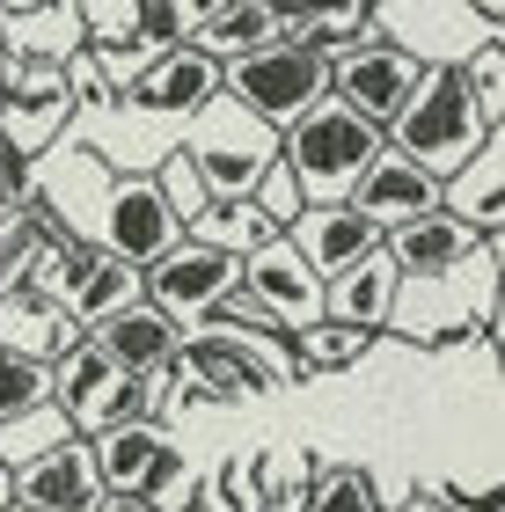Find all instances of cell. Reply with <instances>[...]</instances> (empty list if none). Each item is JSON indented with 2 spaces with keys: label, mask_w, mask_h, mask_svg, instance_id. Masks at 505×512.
Listing matches in <instances>:
<instances>
[{
  "label": "cell",
  "mask_w": 505,
  "mask_h": 512,
  "mask_svg": "<svg viewBox=\"0 0 505 512\" xmlns=\"http://www.w3.org/2000/svg\"><path fill=\"white\" fill-rule=\"evenodd\" d=\"M484 139H498V125L484 118V103L469 96L462 66H425V81L410 88V103L381 125V147L418 161L432 183H447L454 169H469L484 154Z\"/></svg>",
  "instance_id": "6da1fadb"
},
{
  "label": "cell",
  "mask_w": 505,
  "mask_h": 512,
  "mask_svg": "<svg viewBox=\"0 0 505 512\" xmlns=\"http://www.w3.org/2000/svg\"><path fill=\"white\" fill-rule=\"evenodd\" d=\"M176 374L191 403H257V395L293 388L301 366H293V337L264 330V322H213V330L183 337Z\"/></svg>",
  "instance_id": "7a4b0ae2"
},
{
  "label": "cell",
  "mask_w": 505,
  "mask_h": 512,
  "mask_svg": "<svg viewBox=\"0 0 505 512\" xmlns=\"http://www.w3.org/2000/svg\"><path fill=\"white\" fill-rule=\"evenodd\" d=\"M374 154H381V125H366L359 110H344L337 96H323L301 125L279 132V161L293 169L308 205H344Z\"/></svg>",
  "instance_id": "3957f363"
},
{
  "label": "cell",
  "mask_w": 505,
  "mask_h": 512,
  "mask_svg": "<svg viewBox=\"0 0 505 512\" xmlns=\"http://www.w3.org/2000/svg\"><path fill=\"white\" fill-rule=\"evenodd\" d=\"M220 96L249 110L257 125L271 132H286V125H301L315 103L330 96V59L323 52H308V44H264V52H249L235 66H220Z\"/></svg>",
  "instance_id": "277c9868"
},
{
  "label": "cell",
  "mask_w": 505,
  "mask_h": 512,
  "mask_svg": "<svg viewBox=\"0 0 505 512\" xmlns=\"http://www.w3.org/2000/svg\"><path fill=\"white\" fill-rule=\"evenodd\" d=\"M88 454H96L103 498H147L154 512H183L198 498L191 461H183V447L154 425V417H132V425H118V432L88 439Z\"/></svg>",
  "instance_id": "5b68a950"
},
{
  "label": "cell",
  "mask_w": 505,
  "mask_h": 512,
  "mask_svg": "<svg viewBox=\"0 0 505 512\" xmlns=\"http://www.w3.org/2000/svg\"><path fill=\"white\" fill-rule=\"evenodd\" d=\"M183 154H191V169H198V183H205V198H213V205H249L257 176L279 161V132L257 125L249 110H235L220 96V103H205L191 118Z\"/></svg>",
  "instance_id": "8992f818"
},
{
  "label": "cell",
  "mask_w": 505,
  "mask_h": 512,
  "mask_svg": "<svg viewBox=\"0 0 505 512\" xmlns=\"http://www.w3.org/2000/svg\"><path fill=\"white\" fill-rule=\"evenodd\" d=\"M52 410L66 417V432H74V439H103V432L132 425V417H147V388L125 381L88 337H74L52 359Z\"/></svg>",
  "instance_id": "52a82bcc"
},
{
  "label": "cell",
  "mask_w": 505,
  "mask_h": 512,
  "mask_svg": "<svg viewBox=\"0 0 505 512\" xmlns=\"http://www.w3.org/2000/svg\"><path fill=\"white\" fill-rule=\"evenodd\" d=\"M30 278H52V308L66 315V330H103L110 315H125V308H140V271L118 264V256H103L96 242H74V249H59V256H37Z\"/></svg>",
  "instance_id": "ba28073f"
},
{
  "label": "cell",
  "mask_w": 505,
  "mask_h": 512,
  "mask_svg": "<svg viewBox=\"0 0 505 512\" xmlns=\"http://www.w3.org/2000/svg\"><path fill=\"white\" fill-rule=\"evenodd\" d=\"M88 242H96L103 256H118V264H132V271H147V264H162V256L183 242V220L162 205L154 176H147V169H132V176H118V183L103 191Z\"/></svg>",
  "instance_id": "9c48e42d"
},
{
  "label": "cell",
  "mask_w": 505,
  "mask_h": 512,
  "mask_svg": "<svg viewBox=\"0 0 505 512\" xmlns=\"http://www.w3.org/2000/svg\"><path fill=\"white\" fill-rule=\"evenodd\" d=\"M425 81V59H410L396 37L381 30H366L359 44H344V52L330 59V96L344 103V110H359L366 125H388L396 110L410 103V88Z\"/></svg>",
  "instance_id": "30bf717a"
},
{
  "label": "cell",
  "mask_w": 505,
  "mask_h": 512,
  "mask_svg": "<svg viewBox=\"0 0 505 512\" xmlns=\"http://www.w3.org/2000/svg\"><path fill=\"white\" fill-rule=\"evenodd\" d=\"M118 103H125L140 125H183V118H198L205 103H220V66L205 59L198 44L147 52V59H132Z\"/></svg>",
  "instance_id": "8fae6325"
},
{
  "label": "cell",
  "mask_w": 505,
  "mask_h": 512,
  "mask_svg": "<svg viewBox=\"0 0 505 512\" xmlns=\"http://www.w3.org/2000/svg\"><path fill=\"white\" fill-rule=\"evenodd\" d=\"M235 278H242L235 256L198 249V242H176L162 264H147V271H140V300H147V308L162 315V322H176V330L191 337L198 322L213 315L227 293H235Z\"/></svg>",
  "instance_id": "7c38bea8"
},
{
  "label": "cell",
  "mask_w": 505,
  "mask_h": 512,
  "mask_svg": "<svg viewBox=\"0 0 505 512\" xmlns=\"http://www.w3.org/2000/svg\"><path fill=\"white\" fill-rule=\"evenodd\" d=\"M235 293L257 308L279 337L293 330H308V322H323V278H315L301 256H293V242H264L257 256H242V278H235Z\"/></svg>",
  "instance_id": "4fadbf2b"
},
{
  "label": "cell",
  "mask_w": 505,
  "mask_h": 512,
  "mask_svg": "<svg viewBox=\"0 0 505 512\" xmlns=\"http://www.w3.org/2000/svg\"><path fill=\"white\" fill-rule=\"evenodd\" d=\"M381 256L396 264L403 286H440V278H454L469 256H491V242L476 235V227H462L454 213H425V220L396 227V235H381Z\"/></svg>",
  "instance_id": "5bb4252c"
},
{
  "label": "cell",
  "mask_w": 505,
  "mask_h": 512,
  "mask_svg": "<svg viewBox=\"0 0 505 512\" xmlns=\"http://www.w3.org/2000/svg\"><path fill=\"white\" fill-rule=\"evenodd\" d=\"M352 213L374 227V235H396V227H410V220H425V213H440V183H432L418 161H403V154H374L366 161V176L352 183Z\"/></svg>",
  "instance_id": "9a60e30c"
},
{
  "label": "cell",
  "mask_w": 505,
  "mask_h": 512,
  "mask_svg": "<svg viewBox=\"0 0 505 512\" xmlns=\"http://www.w3.org/2000/svg\"><path fill=\"white\" fill-rule=\"evenodd\" d=\"M96 505H103V483H96L88 439H59L15 469V512H96Z\"/></svg>",
  "instance_id": "2e32d148"
},
{
  "label": "cell",
  "mask_w": 505,
  "mask_h": 512,
  "mask_svg": "<svg viewBox=\"0 0 505 512\" xmlns=\"http://www.w3.org/2000/svg\"><path fill=\"white\" fill-rule=\"evenodd\" d=\"M286 30H293V8H271V0H198L191 44L213 66H235L264 44H286Z\"/></svg>",
  "instance_id": "e0dca14e"
},
{
  "label": "cell",
  "mask_w": 505,
  "mask_h": 512,
  "mask_svg": "<svg viewBox=\"0 0 505 512\" xmlns=\"http://www.w3.org/2000/svg\"><path fill=\"white\" fill-rule=\"evenodd\" d=\"M88 344H96V352H103L110 366H118L125 381H140V388H147V381H162L169 366H176L183 330H176V322H162V315H154L147 300H140V308L110 315L103 330H88Z\"/></svg>",
  "instance_id": "ac0fdd59"
},
{
  "label": "cell",
  "mask_w": 505,
  "mask_h": 512,
  "mask_svg": "<svg viewBox=\"0 0 505 512\" xmlns=\"http://www.w3.org/2000/svg\"><path fill=\"white\" fill-rule=\"evenodd\" d=\"M396 300H403V278H396V264L374 249V256H359L352 271H337L330 286H323V322L359 330V337H381L388 322H396Z\"/></svg>",
  "instance_id": "d6986e66"
},
{
  "label": "cell",
  "mask_w": 505,
  "mask_h": 512,
  "mask_svg": "<svg viewBox=\"0 0 505 512\" xmlns=\"http://www.w3.org/2000/svg\"><path fill=\"white\" fill-rule=\"evenodd\" d=\"M286 242H293V256H301V264L323 278V286H330L337 271H352L359 256H374V249H381V235L352 213V205H308V213L293 220V235H286Z\"/></svg>",
  "instance_id": "ffe728a7"
},
{
  "label": "cell",
  "mask_w": 505,
  "mask_h": 512,
  "mask_svg": "<svg viewBox=\"0 0 505 512\" xmlns=\"http://www.w3.org/2000/svg\"><path fill=\"white\" fill-rule=\"evenodd\" d=\"M183 242L220 249V256H235V264H242V256H257L264 242H279V235H271V220L257 213V205H213L205 220H191V227H183Z\"/></svg>",
  "instance_id": "44dd1931"
},
{
  "label": "cell",
  "mask_w": 505,
  "mask_h": 512,
  "mask_svg": "<svg viewBox=\"0 0 505 512\" xmlns=\"http://www.w3.org/2000/svg\"><path fill=\"white\" fill-rule=\"evenodd\" d=\"M374 8H366V0H344V8H293V44H308V52H323V59H337L344 44H359L366 30H374Z\"/></svg>",
  "instance_id": "7402d4cb"
},
{
  "label": "cell",
  "mask_w": 505,
  "mask_h": 512,
  "mask_svg": "<svg viewBox=\"0 0 505 512\" xmlns=\"http://www.w3.org/2000/svg\"><path fill=\"white\" fill-rule=\"evenodd\" d=\"M366 352H374V337L359 330H337V322H308V330H293V366L308 374H344V366H359Z\"/></svg>",
  "instance_id": "603a6c76"
},
{
  "label": "cell",
  "mask_w": 505,
  "mask_h": 512,
  "mask_svg": "<svg viewBox=\"0 0 505 512\" xmlns=\"http://www.w3.org/2000/svg\"><path fill=\"white\" fill-rule=\"evenodd\" d=\"M37 403H52V366L0 337V425L22 417V410H37Z\"/></svg>",
  "instance_id": "cb8c5ba5"
},
{
  "label": "cell",
  "mask_w": 505,
  "mask_h": 512,
  "mask_svg": "<svg viewBox=\"0 0 505 512\" xmlns=\"http://www.w3.org/2000/svg\"><path fill=\"white\" fill-rule=\"evenodd\" d=\"M198 30V0H132V44L147 52H176Z\"/></svg>",
  "instance_id": "d4e9b609"
},
{
  "label": "cell",
  "mask_w": 505,
  "mask_h": 512,
  "mask_svg": "<svg viewBox=\"0 0 505 512\" xmlns=\"http://www.w3.org/2000/svg\"><path fill=\"white\" fill-rule=\"evenodd\" d=\"M301 512H381V505H374V491H366L359 461H315Z\"/></svg>",
  "instance_id": "484cf974"
},
{
  "label": "cell",
  "mask_w": 505,
  "mask_h": 512,
  "mask_svg": "<svg viewBox=\"0 0 505 512\" xmlns=\"http://www.w3.org/2000/svg\"><path fill=\"white\" fill-rule=\"evenodd\" d=\"M59 439H74V432H66V417H59L52 403H37V410H22V417L0 425V461L22 469V461H37L44 447H59Z\"/></svg>",
  "instance_id": "4316f807"
},
{
  "label": "cell",
  "mask_w": 505,
  "mask_h": 512,
  "mask_svg": "<svg viewBox=\"0 0 505 512\" xmlns=\"http://www.w3.org/2000/svg\"><path fill=\"white\" fill-rule=\"evenodd\" d=\"M147 176H154V191H162V205H169V213H176L183 227L213 213V198H205V183H198V169H191V154H183V147H169Z\"/></svg>",
  "instance_id": "83f0119b"
},
{
  "label": "cell",
  "mask_w": 505,
  "mask_h": 512,
  "mask_svg": "<svg viewBox=\"0 0 505 512\" xmlns=\"http://www.w3.org/2000/svg\"><path fill=\"white\" fill-rule=\"evenodd\" d=\"M249 205L271 220V235H293V220L308 213V198H301V183H293L286 161H271V169L257 176V191H249Z\"/></svg>",
  "instance_id": "f1b7e54d"
},
{
  "label": "cell",
  "mask_w": 505,
  "mask_h": 512,
  "mask_svg": "<svg viewBox=\"0 0 505 512\" xmlns=\"http://www.w3.org/2000/svg\"><path fill=\"white\" fill-rule=\"evenodd\" d=\"M198 512H257V491H249V476H242V461H220L213 476L198 483Z\"/></svg>",
  "instance_id": "f546056e"
},
{
  "label": "cell",
  "mask_w": 505,
  "mask_h": 512,
  "mask_svg": "<svg viewBox=\"0 0 505 512\" xmlns=\"http://www.w3.org/2000/svg\"><path fill=\"white\" fill-rule=\"evenodd\" d=\"M403 512H454V505H447V491H418V498H410Z\"/></svg>",
  "instance_id": "4dcf8cb0"
},
{
  "label": "cell",
  "mask_w": 505,
  "mask_h": 512,
  "mask_svg": "<svg viewBox=\"0 0 505 512\" xmlns=\"http://www.w3.org/2000/svg\"><path fill=\"white\" fill-rule=\"evenodd\" d=\"M96 512H154V505H147V498H103Z\"/></svg>",
  "instance_id": "1f68e13d"
},
{
  "label": "cell",
  "mask_w": 505,
  "mask_h": 512,
  "mask_svg": "<svg viewBox=\"0 0 505 512\" xmlns=\"http://www.w3.org/2000/svg\"><path fill=\"white\" fill-rule=\"evenodd\" d=\"M0 512H15V469L0 461Z\"/></svg>",
  "instance_id": "d6a6232c"
},
{
  "label": "cell",
  "mask_w": 505,
  "mask_h": 512,
  "mask_svg": "<svg viewBox=\"0 0 505 512\" xmlns=\"http://www.w3.org/2000/svg\"><path fill=\"white\" fill-rule=\"evenodd\" d=\"M15 52H8V8H0V66H8Z\"/></svg>",
  "instance_id": "836d02e7"
},
{
  "label": "cell",
  "mask_w": 505,
  "mask_h": 512,
  "mask_svg": "<svg viewBox=\"0 0 505 512\" xmlns=\"http://www.w3.org/2000/svg\"><path fill=\"white\" fill-rule=\"evenodd\" d=\"M8 66H15V59H8ZM8 66H0V103H8Z\"/></svg>",
  "instance_id": "e575fe53"
}]
</instances>
